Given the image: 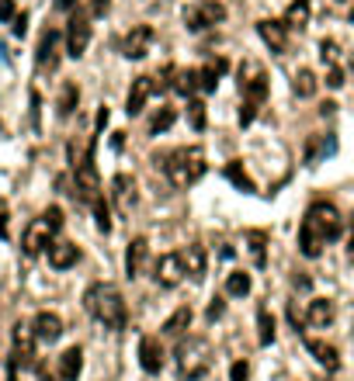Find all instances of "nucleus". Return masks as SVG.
<instances>
[{
	"instance_id": "1",
	"label": "nucleus",
	"mask_w": 354,
	"mask_h": 381,
	"mask_svg": "<svg viewBox=\"0 0 354 381\" xmlns=\"http://www.w3.org/2000/svg\"><path fill=\"white\" fill-rule=\"evenodd\" d=\"M340 236H344V219H340L337 205L316 201V205H309L306 219H302V226H299V253L316 260L323 253V246L340 239Z\"/></svg>"
},
{
	"instance_id": "2",
	"label": "nucleus",
	"mask_w": 354,
	"mask_h": 381,
	"mask_svg": "<svg viewBox=\"0 0 354 381\" xmlns=\"http://www.w3.org/2000/svg\"><path fill=\"white\" fill-rule=\"evenodd\" d=\"M157 163L164 167L167 181H170L177 191H184V187L198 184L201 177H205V170H209V163H205V149H201V146H181V149L167 153V156H157Z\"/></svg>"
},
{
	"instance_id": "3",
	"label": "nucleus",
	"mask_w": 354,
	"mask_h": 381,
	"mask_svg": "<svg viewBox=\"0 0 354 381\" xmlns=\"http://www.w3.org/2000/svg\"><path fill=\"white\" fill-rule=\"evenodd\" d=\"M84 308L105 326V330H125V319H129V308H125V298L115 285L101 281V285H90L87 295H84Z\"/></svg>"
},
{
	"instance_id": "4",
	"label": "nucleus",
	"mask_w": 354,
	"mask_h": 381,
	"mask_svg": "<svg viewBox=\"0 0 354 381\" xmlns=\"http://www.w3.org/2000/svg\"><path fill=\"white\" fill-rule=\"evenodd\" d=\"M240 90H243V104H240V125H250L257 118V111L268 101V77L257 63H243L240 66Z\"/></svg>"
},
{
	"instance_id": "5",
	"label": "nucleus",
	"mask_w": 354,
	"mask_h": 381,
	"mask_svg": "<svg viewBox=\"0 0 354 381\" xmlns=\"http://www.w3.org/2000/svg\"><path fill=\"white\" fill-rule=\"evenodd\" d=\"M177 378L181 381H201L212 367V347L201 337H188L177 343Z\"/></svg>"
},
{
	"instance_id": "6",
	"label": "nucleus",
	"mask_w": 354,
	"mask_h": 381,
	"mask_svg": "<svg viewBox=\"0 0 354 381\" xmlns=\"http://www.w3.org/2000/svg\"><path fill=\"white\" fill-rule=\"evenodd\" d=\"M60 229H63V211H60V208L42 211V219H35V222L25 229V239H21L25 253H28V257L45 253L49 246H53V236H56Z\"/></svg>"
},
{
	"instance_id": "7",
	"label": "nucleus",
	"mask_w": 354,
	"mask_h": 381,
	"mask_svg": "<svg viewBox=\"0 0 354 381\" xmlns=\"http://www.w3.org/2000/svg\"><path fill=\"white\" fill-rule=\"evenodd\" d=\"M90 45V14L87 11H73L70 25H66V56L80 60Z\"/></svg>"
},
{
	"instance_id": "8",
	"label": "nucleus",
	"mask_w": 354,
	"mask_h": 381,
	"mask_svg": "<svg viewBox=\"0 0 354 381\" xmlns=\"http://www.w3.org/2000/svg\"><path fill=\"white\" fill-rule=\"evenodd\" d=\"M77 194L90 205L94 198H101V181H97V167H94V139H90V149L87 156L77 163Z\"/></svg>"
},
{
	"instance_id": "9",
	"label": "nucleus",
	"mask_w": 354,
	"mask_h": 381,
	"mask_svg": "<svg viewBox=\"0 0 354 381\" xmlns=\"http://www.w3.org/2000/svg\"><path fill=\"white\" fill-rule=\"evenodd\" d=\"M11 364L18 367H35V330L25 322L14 326V350H11Z\"/></svg>"
},
{
	"instance_id": "10",
	"label": "nucleus",
	"mask_w": 354,
	"mask_h": 381,
	"mask_svg": "<svg viewBox=\"0 0 354 381\" xmlns=\"http://www.w3.org/2000/svg\"><path fill=\"white\" fill-rule=\"evenodd\" d=\"M153 278H157L160 288H177L184 281V257L181 253H164L153 263Z\"/></svg>"
},
{
	"instance_id": "11",
	"label": "nucleus",
	"mask_w": 354,
	"mask_h": 381,
	"mask_svg": "<svg viewBox=\"0 0 354 381\" xmlns=\"http://www.w3.org/2000/svg\"><path fill=\"white\" fill-rule=\"evenodd\" d=\"M223 18H226V8L216 4V0H209V4H201V8H188V11H184L188 31H205L209 25H216V21H223Z\"/></svg>"
},
{
	"instance_id": "12",
	"label": "nucleus",
	"mask_w": 354,
	"mask_h": 381,
	"mask_svg": "<svg viewBox=\"0 0 354 381\" xmlns=\"http://www.w3.org/2000/svg\"><path fill=\"white\" fill-rule=\"evenodd\" d=\"M149 45H153V28H149V25H136L122 38V56L125 60H142L146 52H149Z\"/></svg>"
},
{
	"instance_id": "13",
	"label": "nucleus",
	"mask_w": 354,
	"mask_h": 381,
	"mask_svg": "<svg viewBox=\"0 0 354 381\" xmlns=\"http://www.w3.org/2000/svg\"><path fill=\"white\" fill-rule=\"evenodd\" d=\"M112 201H115V208H118L122 215H132L139 194H136V181H132L129 174H115V177H112Z\"/></svg>"
},
{
	"instance_id": "14",
	"label": "nucleus",
	"mask_w": 354,
	"mask_h": 381,
	"mask_svg": "<svg viewBox=\"0 0 354 381\" xmlns=\"http://www.w3.org/2000/svg\"><path fill=\"white\" fill-rule=\"evenodd\" d=\"M60 42H63V35H60L56 28H49V31L38 38V52H35L38 70H56V63H60Z\"/></svg>"
},
{
	"instance_id": "15",
	"label": "nucleus",
	"mask_w": 354,
	"mask_h": 381,
	"mask_svg": "<svg viewBox=\"0 0 354 381\" xmlns=\"http://www.w3.org/2000/svg\"><path fill=\"white\" fill-rule=\"evenodd\" d=\"M139 364L146 374H160L164 371V347L157 337H142L139 340Z\"/></svg>"
},
{
	"instance_id": "16",
	"label": "nucleus",
	"mask_w": 354,
	"mask_h": 381,
	"mask_svg": "<svg viewBox=\"0 0 354 381\" xmlns=\"http://www.w3.org/2000/svg\"><path fill=\"white\" fill-rule=\"evenodd\" d=\"M45 253H49V267H56V270H70L80 260V246L70 239H53V246Z\"/></svg>"
},
{
	"instance_id": "17",
	"label": "nucleus",
	"mask_w": 354,
	"mask_h": 381,
	"mask_svg": "<svg viewBox=\"0 0 354 381\" xmlns=\"http://www.w3.org/2000/svg\"><path fill=\"white\" fill-rule=\"evenodd\" d=\"M31 330H35V340L42 343H56L63 337V319L56 312H38L35 322H31Z\"/></svg>"
},
{
	"instance_id": "18",
	"label": "nucleus",
	"mask_w": 354,
	"mask_h": 381,
	"mask_svg": "<svg viewBox=\"0 0 354 381\" xmlns=\"http://www.w3.org/2000/svg\"><path fill=\"white\" fill-rule=\"evenodd\" d=\"M157 90H153V77H136L132 80V87H129V97H125V111L129 115H139L142 107H146V101L153 97Z\"/></svg>"
},
{
	"instance_id": "19",
	"label": "nucleus",
	"mask_w": 354,
	"mask_h": 381,
	"mask_svg": "<svg viewBox=\"0 0 354 381\" xmlns=\"http://www.w3.org/2000/svg\"><path fill=\"white\" fill-rule=\"evenodd\" d=\"M257 31H261L264 45H268L271 52H278V56L288 49V28H285V21H271V18H264V21H257Z\"/></svg>"
},
{
	"instance_id": "20",
	"label": "nucleus",
	"mask_w": 354,
	"mask_h": 381,
	"mask_svg": "<svg viewBox=\"0 0 354 381\" xmlns=\"http://www.w3.org/2000/svg\"><path fill=\"white\" fill-rule=\"evenodd\" d=\"M146 257H149V243H146V236H136V239L129 243V253H125V274H129V278H139V274H142Z\"/></svg>"
},
{
	"instance_id": "21",
	"label": "nucleus",
	"mask_w": 354,
	"mask_h": 381,
	"mask_svg": "<svg viewBox=\"0 0 354 381\" xmlns=\"http://www.w3.org/2000/svg\"><path fill=\"white\" fill-rule=\"evenodd\" d=\"M56 367H60V378H63V381H77L80 371H84V350H80V347H66V350L56 357Z\"/></svg>"
},
{
	"instance_id": "22",
	"label": "nucleus",
	"mask_w": 354,
	"mask_h": 381,
	"mask_svg": "<svg viewBox=\"0 0 354 381\" xmlns=\"http://www.w3.org/2000/svg\"><path fill=\"white\" fill-rule=\"evenodd\" d=\"M333 315H337V305L330 298H313L309 302V312H306V322L316 326V330H327V326L333 322Z\"/></svg>"
},
{
	"instance_id": "23",
	"label": "nucleus",
	"mask_w": 354,
	"mask_h": 381,
	"mask_svg": "<svg viewBox=\"0 0 354 381\" xmlns=\"http://www.w3.org/2000/svg\"><path fill=\"white\" fill-rule=\"evenodd\" d=\"M309 14H313V0H292L288 11H285V28L288 31H302L309 25Z\"/></svg>"
},
{
	"instance_id": "24",
	"label": "nucleus",
	"mask_w": 354,
	"mask_h": 381,
	"mask_svg": "<svg viewBox=\"0 0 354 381\" xmlns=\"http://www.w3.org/2000/svg\"><path fill=\"white\" fill-rule=\"evenodd\" d=\"M181 257H184V274H191L194 281L205 278V246L191 243L188 250H181Z\"/></svg>"
},
{
	"instance_id": "25",
	"label": "nucleus",
	"mask_w": 354,
	"mask_h": 381,
	"mask_svg": "<svg viewBox=\"0 0 354 381\" xmlns=\"http://www.w3.org/2000/svg\"><path fill=\"white\" fill-rule=\"evenodd\" d=\"M306 350L316 357V364H323L327 371H337L340 367V354H337V347L333 343H327V340H306Z\"/></svg>"
},
{
	"instance_id": "26",
	"label": "nucleus",
	"mask_w": 354,
	"mask_h": 381,
	"mask_svg": "<svg viewBox=\"0 0 354 381\" xmlns=\"http://www.w3.org/2000/svg\"><path fill=\"white\" fill-rule=\"evenodd\" d=\"M337 149V142H333V135L327 139V135H313L309 142H306V167H316V163L323 159V156H330Z\"/></svg>"
},
{
	"instance_id": "27",
	"label": "nucleus",
	"mask_w": 354,
	"mask_h": 381,
	"mask_svg": "<svg viewBox=\"0 0 354 381\" xmlns=\"http://www.w3.org/2000/svg\"><path fill=\"white\" fill-rule=\"evenodd\" d=\"M191 319H194L191 305H181V308H177V312H174V315H170V319L164 322V337H177V340H181V337L188 333V326H191Z\"/></svg>"
},
{
	"instance_id": "28",
	"label": "nucleus",
	"mask_w": 354,
	"mask_h": 381,
	"mask_svg": "<svg viewBox=\"0 0 354 381\" xmlns=\"http://www.w3.org/2000/svg\"><path fill=\"white\" fill-rule=\"evenodd\" d=\"M226 181L233 184V187H240V191H246V194H254L257 191V184L250 181V174L243 170V163L240 159H233V163H226Z\"/></svg>"
},
{
	"instance_id": "29",
	"label": "nucleus",
	"mask_w": 354,
	"mask_h": 381,
	"mask_svg": "<svg viewBox=\"0 0 354 381\" xmlns=\"http://www.w3.org/2000/svg\"><path fill=\"white\" fill-rule=\"evenodd\" d=\"M223 73H226V60H212L209 66H201V70H198V83H201V90H209V94H212V90L219 87V77H223Z\"/></svg>"
},
{
	"instance_id": "30",
	"label": "nucleus",
	"mask_w": 354,
	"mask_h": 381,
	"mask_svg": "<svg viewBox=\"0 0 354 381\" xmlns=\"http://www.w3.org/2000/svg\"><path fill=\"white\" fill-rule=\"evenodd\" d=\"M264 246H268V233H261V229H250V233H246V250H250V257H254V263H257V267H264V263H268Z\"/></svg>"
},
{
	"instance_id": "31",
	"label": "nucleus",
	"mask_w": 354,
	"mask_h": 381,
	"mask_svg": "<svg viewBox=\"0 0 354 381\" xmlns=\"http://www.w3.org/2000/svg\"><path fill=\"white\" fill-rule=\"evenodd\" d=\"M257 340H261V347H271L275 343V315L264 305L257 308Z\"/></svg>"
},
{
	"instance_id": "32",
	"label": "nucleus",
	"mask_w": 354,
	"mask_h": 381,
	"mask_svg": "<svg viewBox=\"0 0 354 381\" xmlns=\"http://www.w3.org/2000/svg\"><path fill=\"white\" fill-rule=\"evenodd\" d=\"M226 295H233V298L250 295V274H246V270H229V278H226Z\"/></svg>"
},
{
	"instance_id": "33",
	"label": "nucleus",
	"mask_w": 354,
	"mask_h": 381,
	"mask_svg": "<svg viewBox=\"0 0 354 381\" xmlns=\"http://www.w3.org/2000/svg\"><path fill=\"white\" fill-rule=\"evenodd\" d=\"M198 87H201V83H198V70H177V73H174V90H177L181 97H191Z\"/></svg>"
},
{
	"instance_id": "34",
	"label": "nucleus",
	"mask_w": 354,
	"mask_h": 381,
	"mask_svg": "<svg viewBox=\"0 0 354 381\" xmlns=\"http://www.w3.org/2000/svg\"><path fill=\"white\" fill-rule=\"evenodd\" d=\"M292 87H295V94H299V97H313V94H316V87H320V80H316V73H313V70H299V73H295V80H292Z\"/></svg>"
},
{
	"instance_id": "35",
	"label": "nucleus",
	"mask_w": 354,
	"mask_h": 381,
	"mask_svg": "<svg viewBox=\"0 0 354 381\" xmlns=\"http://www.w3.org/2000/svg\"><path fill=\"white\" fill-rule=\"evenodd\" d=\"M177 122V111H174V107H160V111L153 115V118H149V135H160V132H167L170 125Z\"/></svg>"
},
{
	"instance_id": "36",
	"label": "nucleus",
	"mask_w": 354,
	"mask_h": 381,
	"mask_svg": "<svg viewBox=\"0 0 354 381\" xmlns=\"http://www.w3.org/2000/svg\"><path fill=\"white\" fill-rule=\"evenodd\" d=\"M90 208H94V222H97V229L108 236V233H112V208L105 205V198H94Z\"/></svg>"
},
{
	"instance_id": "37",
	"label": "nucleus",
	"mask_w": 354,
	"mask_h": 381,
	"mask_svg": "<svg viewBox=\"0 0 354 381\" xmlns=\"http://www.w3.org/2000/svg\"><path fill=\"white\" fill-rule=\"evenodd\" d=\"M77 101H80V90H77V83H63V90H60V115H63V118H66V115H73Z\"/></svg>"
},
{
	"instance_id": "38",
	"label": "nucleus",
	"mask_w": 354,
	"mask_h": 381,
	"mask_svg": "<svg viewBox=\"0 0 354 381\" xmlns=\"http://www.w3.org/2000/svg\"><path fill=\"white\" fill-rule=\"evenodd\" d=\"M188 122H191L194 132L205 129V104H201L198 97H188Z\"/></svg>"
},
{
	"instance_id": "39",
	"label": "nucleus",
	"mask_w": 354,
	"mask_h": 381,
	"mask_svg": "<svg viewBox=\"0 0 354 381\" xmlns=\"http://www.w3.org/2000/svg\"><path fill=\"white\" fill-rule=\"evenodd\" d=\"M327 87H333V90H340V87H344V70H340L337 63H330V66H327Z\"/></svg>"
},
{
	"instance_id": "40",
	"label": "nucleus",
	"mask_w": 354,
	"mask_h": 381,
	"mask_svg": "<svg viewBox=\"0 0 354 381\" xmlns=\"http://www.w3.org/2000/svg\"><path fill=\"white\" fill-rule=\"evenodd\" d=\"M35 371H38V381H63V378H60V367H49L45 360L35 364Z\"/></svg>"
},
{
	"instance_id": "41",
	"label": "nucleus",
	"mask_w": 354,
	"mask_h": 381,
	"mask_svg": "<svg viewBox=\"0 0 354 381\" xmlns=\"http://www.w3.org/2000/svg\"><path fill=\"white\" fill-rule=\"evenodd\" d=\"M320 56H323V63L330 66V63H337V42H320Z\"/></svg>"
},
{
	"instance_id": "42",
	"label": "nucleus",
	"mask_w": 354,
	"mask_h": 381,
	"mask_svg": "<svg viewBox=\"0 0 354 381\" xmlns=\"http://www.w3.org/2000/svg\"><path fill=\"white\" fill-rule=\"evenodd\" d=\"M223 312H226V302H223V298H212V302H209V308H205V319H209V322H216V319H223Z\"/></svg>"
},
{
	"instance_id": "43",
	"label": "nucleus",
	"mask_w": 354,
	"mask_h": 381,
	"mask_svg": "<svg viewBox=\"0 0 354 381\" xmlns=\"http://www.w3.org/2000/svg\"><path fill=\"white\" fill-rule=\"evenodd\" d=\"M250 378V367H246V360H236L233 367H229V381H246Z\"/></svg>"
},
{
	"instance_id": "44",
	"label": "nucleus",
	"mask_w": 354,
	"mask_h": 381,
	"mask_svg": "<svg viewBox=\"0 0 354 381\" xmlns=\"http://www.w3.org/2000/svg\"><path fill=\"white\" fill-rule=\"evenodd\" d=\"M11 31L21 38V35L28 31V14H14V21H11Z\"/></svg>"
},
{
	"instance_id": "45",
	"label": "nucleus",
	"mask_w": 354,
	"mask_h": 381,
	"mask_svg": "<svg viewBox=\"0 0 354 381\" xmlns=\"http://www.w3.org/2000/svg\"><path fill=\"white\" fill-rule=\"evenodd\" d=\"M0 21H14V0H0Z\"/></svg>"
},
{
	"instance_id": "46",
	"label": "nucleus",
	"mask_w": 354,
	"mask_h": 381,
	"mask_svg": "<svg viewBox=\"0 0 354 381\" xmlns=\"http://www.w3.org/2000/svg\"><path fill=\"white\" fill-rule=\"evenodd\" d=\"M0 239H8V208H0Z\"/></svg>"
},
{
	"instance_id": "47",
	"label": "nucleus",
	"mask_w": 354,
	"mask_h": 381,
	"mask_svg": "<svg viewBox=\"0 0 354 381\" xmlns=\"http://www.w3.org/2000/svg\"><path fill=\"white\" fill-rule=\"evenodd\" d=\"M77 4H80V0H56L60 11H77Z\"/></svg>"
},
{
	"instance_id": "48",
	"label": "nucleus",
	"mask_w": 354,
	"mask_h": 381,
	"mask_svg": "<svg viewBox=\"0 0 354 381\" xmlns=\"http://www.w3.org/2000/svg\"><path fill=\"white\" fill-rule=\"evenodd\" d=\"M105 125H108V107H101V111H97V132L105 129Z\"/></svg>"
},
{
	"instance_id": "49",
	"label": "nucleus",
	"mask_w": 354,
	"mask_h": 381,
	"mask_svg": "<svg viewBox=\"0 0 354 381\" xmlns=\"http://www.w3.org/2000/svg\"><path fill=\"white\" fill-rule=\"evenodd\" d=\"M347 257H351V260H354V233H351V236H347Z\"/></svg>"
},
{
	"instance_id": "50",
	"label": "nucleus",
	"mask_w": 354,
	"mask_h": 381,
	"mask_svg": "<svg viewBox=\"0 0 354 381\" xmlns=\"http://www.w3.org/2000/svg\"><path fill=\"white\" fill-rule=\"evenodd\" d=\"M351 25H354V11H351Z\"/></svg>"
},
{
	"instance_id": "51",
	"label": "nucleus",
	"mask_w": 354,
	"mask_h": 381,
	"mask_svg": "<svg viewBox=\"0 0 354 381\" xmlns=\"http://www.w3.org/2000/svg\"><path fill=\"white\" fill-rule=\"evenodd\" d=\"M337 4H347V0H337Z\"/></svg>"
}]
</instances>
